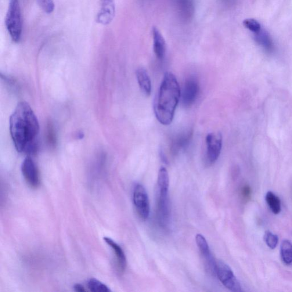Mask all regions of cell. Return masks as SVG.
<instances>
[{"label": "cell", "instance_id": "6da1fadb", "mask_svg": "<svg viewBox=\"0 0 292 292\" xmlns=\"http://www.w3.org/2000/svg\"><path fill=\"white\" fill-rule=\"evenodd\" d=\"M39 125L37 117L27 102L17 104L10 118V132L18 152L33 154L37 150L36 138Z\"/></svg>", "mask_w": 292, "mask_h": 292}, {"label": "cell", "instance_id": "7a4b0ae2", "mask_svg": "<svg viewBox=\"0 0 292 292\" xmlns=\"http://www.w3.org/2000/svg\"><path fill=\"white\" fill-rule=\"evenodd\" d=\"M180 98L181 90L177 79L167 72L164 75L154 106L155 115L162 125L168 126L172 123Z\"/></svg>", "mask_w": 292, "mask_h": 292}, {"label": "cell", "instance_id": "3957f363", "mask_svg": "<svg viewBox=\"0 0 292 292\" xmlns=\"http://www.w3.org/2000/svg\"><path fill=\"white\" fill-rule=\"evenodd\" d=\"M5 24L7 30L14 42L20 41L22 35V17L18 0H10L7 12Z\"/></svg>", "mask_w": 292, "mask_h": 292}, {"label": "cell", "instance_id": "277c9868", "mask_svg": "<svg viewBox=\"0 0 292 292\" xmlns=\"http://www.w3.org/2000/svg\"><path fill=\"white\" fill-rule=\"evenodd\" d=\"M219 280L227 289L233 292H242L240 282L228 265L222 260L215 262L214 269Z\"/></svg>", "mask_w": 292, "mask_h": 292}, {"label": "cell", "instance_id": "5b68a950", "mask_svg": "<svg viewBox=\"0 0 292 292\" xmlns=\"http://www.w3.org/2000/svg\"><path fill=\"white\" fill-rule=\"evenodd\" d=\"M133 202L137 212L143 220L149 217L150 208L149 196L142 185H136L133 191Z\"/></svg>", "mask_w": 292, "mask_h": 292}, {"label": "cell", "instance_id": "8992f818", "mask_svg": "<svg viewBox=\"0 0 292 292\" xmlns=\"http://www.w3.org/2000/svg\"><path fill=\"white\" fill-rule=\"evenodd\" d=\"M206 142V158L207 162L209 164H213L218 161L221 155L223 138L220 133L211 132L208 134L205 139Z\"/></svg>", "mask_w": 292, "mask_h": 292}, {"label": "cell", "instance_id": "52a82bcc", "mask_svg": "<svg viewBox=\"0 0 292 292\" xmlns=\"http://www.w3.org/2000/svg\"><path fill=\"white\" fill-rule=\"evenodd\" d=\"M21 171L29 185L33 188L38 186L39 176L38 169L34 162L30 157L25 159L21 166Z\"/></svg>", "mask_w": 292, "mask_h": 292}, {"label": "cell", "instance_id": "ba28073f", "mask_svg": "<svg viewBox=\"0 0 292 292\" xmlns=\"http://www.w3.org/2000/svg\"><path fill=\"white\" fill-rule=\"evenodd\" d=\"M199 86L195 79L190 78L184 85L181 98L182 103L186 107H189L195 102L199 93Z\"/></svg>", "mask_w": 292, "mask_h": 292}, {"label": "cell", "instance_id": "9c48e42d", "mask_svg": "<svg viewBox=\"0 0 292 292\" xmlns=\"http://www.w3.org/2000/svg\"><path fill=\"white\" fill-rule=\"evenodd\" d=\"M100 8L97 21L99 24L104 25L109 24L114 19L115 13L114 0H100Z\"/></svg>", "mask_w": 292, "mask_h": 292}, {"label": "cell", "instance_id": "30bf717a", "mask_svg": "<svg viewBox=\"0 0 292 292\" xmlns=\"http://www.w3.org/2000/svg\"><path fill=\"white\" fill-rule=\"evenodd\" d=\"M154 51L158 59H164L166 50V45L163 36L157 27L153 28Z\"/></svg>", "mask_w": 292, "mask_h": 292}, {"label": "cell", "instance_id": "8fae6325", "mask_svg": "<svg viewBox=\"0 0 292 292\" xmlns=\"http://www.w3.org/2000/svg\"><path fill=\"white\" fill-rule=\"evenodd\" d=\"M192 136L193 132L190 131L182 133V134L176 136L173 139L171 143V153L176 155L178 154L180 151L186 149L189 146Z\"/></svg>", "mask_w": 292, "mask_h": 292}, {"label": "cell", "instance_id": "7c38bea8", "mask_svg": "<svg viewBox=\"0 0 292 292\" xmlns=\"http://www.w3.org/2000/svg\"><path fill=\"white\" fill-rule=\"evenodd\" d=\"M103 239L113 249L115 257L117 258L118 269L120 270V272H124L126 268V265H127V261H126V258L123 250L113 240L110 239V238L104 237Z\"/></svg>", "mask_w": 292, "mask_h": 292}, {"label": "cell", "instance_id": "4fadbf2b", "mask_svg": "<svg viewBox=\"0 0 292 292\" xmlns=\"http://www.w3.org/2000/svg\"><path fill=\"white\" fill-rule=\"evenodd\" d=\"M136 76L142 92L146 96H149L152 86L151 79L147 70L143 67L138 68L136 71Z\"/></svg>", "mask_w": 292, "mask_h": 292}, {"label": "cell", "instance_id": "5bb4252c", "mask_svg": "<svg viewBox=\"0 0 292 292\" xmlns=\"http://www.w3.org/2000/svg\"><path fill=\"white\" fill-rule=\"evenodd\" d=\"M195 240L197 246L198 248H199L201 255L206 260L209 264L212 266V268L214 269L216 261L212 259L210 247H209L206 239H205V237L203 235H200V234H197L196 236Z\"/></svg>", "mask_w": 292, "mask_h": 292}, {"label": "cell", "instance_id": "9a60e30c", "mask_svg": "<svg viewBox=\"0 0 292 292\" xmlns=\"http://www.w3.org/2000/svg\"><path fill=\"white\" fill-rule=\"evenodd\" d=\"M281 257L282 260L287 265L292 263V243L288 240H284L281 244Z\"/></svg>", "mask_w": 292, "mask_h": 292}, {"label": "cell", "instance_id": "2e32d148", "mask_svg": "<svg viewBox=\"0 0 292 292\" xmlns=\"http://www.w3.org/2000/svg\"><path fill=\"white\" fill-rule=\"evenodd\" d=\"M265 200L270 210L276 215L280 214L281 211V204L280 198L271 191L266 194Z\"/></svg>", "mask_w": 292, "mask_h": 292}, {"label": "cell", "instance_id": "e0dca14e", "mask_svg": "<svg viewBox=\"0 0 292 292\" xmlns=\"http://www.w3.org/2000/svg\"><path fill=\"white\" fill-rule=\"evenodd\" d=\"M256 40L260 45L264 47V48L270 50L272 49L273 45L271 39L268 34L264 31H259L256 33Z\"/></svg>", "mask_w": 292, "mask_h": 292}, {"label": "cell", "instance_id": "ac0fdd59", "mask_svg": "<svg viewBox=\"0 0 292 292\" xmlns=\"http://www.w3.org/2000/svg\"><path fill=\"white\" fill-rule=\"evenodd\" d=\"M88 287L93 292H109L110 290L105 284L96 279H90L88 281Z\"/></svg>", "mask_w": 292, "mask_h": 292}, {"label": "cell", "instance_id": "d6986e66", "mask_svg": "<svg viewBox=\"0 0 292 292\" xmlns=\"http://www.w3.org/2000/svg\"><path fill=\"white\" fill-rule=\"evenodd\" d=\"M264 239L266 245L272 250L275 249L278 244L279 237L275 234L266 230L265 232Z\"/></svg>", "mask_w": 292, "mask_h": 292}, {"label": "cell", "instance_id": "ffe728a7", "mask_svg": "<svg viewBox=\"0 0 292 292\" xmlns=\"http://www.w3.org/2000/svg\"><path fill=\"white\" fill-rule=\"evenodd\" d=\"M243 25L245 28L254 32L255 33L261 31V25L257 20L253 19H248L244 20Z\"/></svg>", "mask_w": 292, "mask_h": 292}, {"label": "cell", "instance_id": "44dd1931", "mask_svg": "<svg viewBox=\"0 0 292 292\" xmlns=\"http://www.w3.org/2000/svg\"><path fill=\"white\" fill-rule=\"evenodd\" d=\"M38 5L46 13H52L55 9V3L53 0H37Z\"/></svg>", "mask_w": 292, "mask_h": 292}, {"label": "cell", "instance_id": "7402d4cb", "mask_svg": "<svg viewBox=\"0 0 292 292\" xmlns=\"http://www.w3.org/2000/svg\"><path fill=\"white\" fill-rule=\"evenodd\" d=\"M242 195L245 199H248L250 197L251 194V190L250 186H245L242 189Z\"/></svg>", "mask_w": 292, "mask_h": 292}, {"label": "cell", "instance_id": "603a6c76", "mask_svg": "<svg viewBox=\"0 0 292 292\" xmlns=\"http://www.w3.org/2000/svg\"><path fill=\"white\" fill-rule=\"evenodd\" d=\"M74 289L75 291L78 292H86V290L85 288L82 286L81 284H75L74 287Z\"/></svg>", "mask_w": 292, "mask_h": 292}]
</instances>
